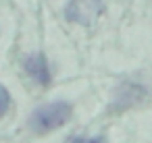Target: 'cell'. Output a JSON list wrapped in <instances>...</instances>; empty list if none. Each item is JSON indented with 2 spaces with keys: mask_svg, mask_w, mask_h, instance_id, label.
Returning <instances> with one entry per match:
<instances>
[{
  "mask_svg": "<svg viewBox=\"0 0 152 143\" xmlns=\"http://www.w3.org/2000/svg\"><path fill=\"white\" fill-rule=\"evenodd\" d=\"M144 95H146V89H144L142 85H137V83H123V85L117 89V93H115L113 108H115V110H123V108H127V106L140 102Z\"/></svg>",
  "mask_w": 152,
  "mask_h": 143,
  "instance_id": "277c9868",
  "label": "cell"
},
{
  "mask_svg": "<svg viewBox=\"0 0 152 143\" xmlns=\"http://www.w3.org/2000/svg\"><path fill=\"white\" fill-rule=\"evenodd\" d=\"M25 71L27 75L38 83V85H48L50 83V71H48V62L46 56L42 52H36L31 56L25 58Z\"/></svg>",
  "mask_w": 152,
  "mask_h": 143,
  "instance_id": "3957f363",
  "label": "cell"
},
{
  "mask_svg": "<svg viewBox=\"0 0 152 143\" xmlns=\"http://www.w3.org/2000/svg\"><path fill=\"white\" fill-rule=\"evenodd\" d=\"M102 13H104L102 0H69L65 9V17L79 25L96 23Z\"/></svg>",
  "mask_w": 152,
  "mask_h": 143,
  "instance_id": "7a4b0ae2",
  "label": "cell"
},
{
  "mask_svg": "<svg viewBox=\"0 0 152 143\" xmlns=\"http://www.w3.org/2000/svg\"><path fill=\"white\" fill-rule=\"evenodd\" d=\"M71 143H106V139L100 135V137H92V139H88V137H77V139H73Z\"/></svg>",
  "mask_w": 152,
  "mask_h": 143,
  "instance_id": "8992f818",
  "label": "cell"
},
{
  "mask_svg": "<svg viewBox=\"0 0 152 143\" xmlns=\"http://www.w3.org/2000/svg\"><path fill=\"white\" fill-rule=\"evenodd\" d=\"M9 106H11V93L7 91L4 85H0V116H4V114H7Z\"/></svg>",
  "mask_w": 152,
  "mask_h": 143,
  "instance_id": "5b68a950",
  "label": "cell"
},
{
  "mask_svg": "<svg viewBox=\"0 0 152 143\" xmlns=\"http://www.w3.org/2000/svg\"><path fill=\"white\" fill-rule=\"evenodd\" d=\"M71 118V106L67 102H52L46 106H40L29 116V126L36 135L50 133L54 129H61Z\"/></svg>",
  "mask_w": 152,
  "mask_h": 143,
  "instance_id": "6da1fadb",
  "label": "cell"
}]
</instances>
